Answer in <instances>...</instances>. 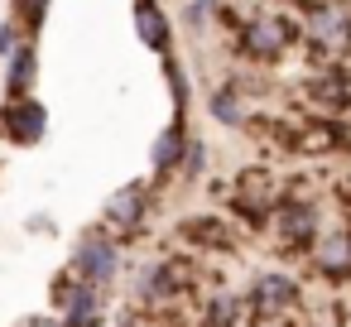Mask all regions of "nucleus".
<instances>
[{
    "mask_svg": "<svg viewBox=\"0 0 351 327\" xmlns=\"http://www.w3.org/2000/svg\"><path fill=\"white\" fill-rule=\"evenodd\" d=\"M202 260L193 255V250H169V255H159V260H149V265H140L135 269V279H130V293H135V303L140 308H154V313H169L173 303H183V298H193L197 289H202Z\"/></svg>",
    "mask_w": 351,
    "mask_h": 327,
    "instance_id": "1",
    "label": "nucleus"
},
{
    "mask_svg": "<svg viewBox=\"0 0 351 327\" xmlns=\"http://www.w3.org/2000/svg\"><path fill=\"white\" fill-rule=\"evenodd\" d=\"M284 193H289V183H284L269 164H245V169H236V173L221 183L217 197L231 207V221H236L241 231L260 236V231H269V217H274V207L284 202Z\"/></svg>",
    "mask_w": 351,
    "mask_h": 327,
    "instance_id": "2",
    "label": "nucleus"
},
{
    "mask_svg": "<svg viewBox=\"0 0 351 327\" xmlns=\"http://www.w3.org/2000/svg\"><path fill=\"white\" fill-rule=\"evenodd\" d=\"M298 44H303V25L284 10H265L231 34V53L245 63H284Z\"/></svg>",
    "mask_w": 351,
    "mask_h": 327,
    "instance_id": "3",
    "label": "nucleus"
},
{
    "mask_svg": "<svg viewBox=\"0 0 351 327\" xmlns=\"http://www.w3.org/2000/svg\"><path fill=\"white\" fill-rule=\"evenodd\" d=\"M322 231H327V226H322V207H317V197H308L303 183H289L284 202H279L274 217H269V236H274L279 255H298V260H308V250L317 245Z\"/></svg>",
    "mask_w": 351,
    "mask_h": 327,
    "instance_id": "4",
    "label": "nucleus"
},
{
    "mask_svg": "<svg viewBox=\"0 0 351 327\" xmlns=\"http://www.w3.org/2000/svg\"><path fill=\"white\" fill-rule=\"evenodd\" d=\"M303 49L322 63H351V0H317L303 10Z\"/></svg>",
    "mask_w": 351,
    "mask_h": 327,
    "instance_id": "5",
    "label": "nucleus"
},
{
    "mask_svg": "<svg viewBox=\"0 0 351 327\" xmlns=\"http://www.w3.org/2000/svg\"><path fill=\"white\" fill-rule=\"evenodd\" d=\"M241 298H245L250 322H255V327H265V322H284L289 313H298V308H303V284H298L289 269H260Z\"/></svg>",
    "mask_w": 351,
    "mask_h": 327,
    "instance_id": "6",
    "label": "nucleus"
},
{
    "mask_svg": "<svg viewBox=\"0 0 351 327\" xmlns=\"http://www.w3.org/2000/svg\"><path fill=\"white\" fill-rule=\"evenodd\" d=\"M82 284H92V289H111L116 279H121V241L97 221V226H87L82 236H77V245H73V265H68Z\"/></svg>",
    "mask_w": 351,
    "mask_h": 327,
    "instance_id": "7",
    "label": "nucleus"
},
{
    "mask_svg": "<svg viewBox=\"0 0 351 327\" xmlns=\"http://www.w3.org/2000/svg\"><path fill=\"white\" fill-rule=\"evenodd\" d=\"M173 241L202 260V255H241V241H245V236H241V226H236L231 217H217V212H188V217H178Z\"/></svg>",
    "mask_w": 351,
    "mask_h": 327,
    "instance_id": "8",
    "label": "nucleus"
},
{
    "mask_svg": "<svg viewBox=\"0 0 351 327\" xmlns=\"http://www.w3.org/2000/svg\"><path fill=\"white\" fill-rule=\"evenodd\" d=\"M293 154L298 159H341V154H351V121L298 111V121H293Z\"/></svg>",
    "mask_w": 351,
    "mask_h": 327,
    "instance_id": "9",
    "label": "nucleus"
},
{
    "mask_svg": "<svg viewBox=\"0 0 351 327\" xmlns=\"http://www.w3.org/2000/svg\"><path fill=\"white\" fill-rule=\"evenodd\" d=\"M149 212H154V188H149L145 178H135V183H125V188H116V193L106 197V207H101V226L125 245V241L145 236Z\"/></svg>",
    "mask_w": 351,
    "mask_h": 327,
    "instance_id": "10",
    "label": "nucleus"
},
{
    "mask_svg": "<svg viewBox=\"0 0 351 327\" xmlns=\"http://www.w3.org/2000/svg\"><path fill=\"white\" fill-rule=\"evenodd\" d=\"M303 101L317 111V116H351V63H322L313 68L303 82H298Z\"/></svg>",
    "mask_w": 351,
    "mask_h": 327,
    "instance_id": "11",
    "label": "nucleus"
},
{
    "mask_svg": "<svg viewBox=\"0 0 351 327\" xmlns=\"http://www.w3.org/2000/svg\"><path fill=\"white\" fill-rule=\"evenodd\" d=\"M49 135V106L39 97H5L0 106V140L15 145V149H34L39 140Z\"/></svg>",
    "mask_w": 351,
    "mask_h": 327,
    "instance_id": "12",
    "label": "nucleus"
},
{
    "mask_svg": "<svg viewBox=\"0 0 351 327\" xmlns=\"http://www.w3.org/2000/svg\"><path fill=\"white\" fill-rule=\"evenodd\" d=\"M308 269L322 284L351 289V226H327L317 236V245L308 250Z\"/></svg>",
    "mask_w": 351,
    "mask_h": 327,
    "instance_id": "13",
    "label": "nucleus"
},
{
    "mask_svg": "<svg viewBox=\"0 0 351 327\" xmlns=\"http://www.w3.org/2000/svg\"><path fill=\"white\" fill-rule=\"evenodd\" d=\"M49 303L58 308V317H101V289L82 284L73 269H63L49 284Z\"/></svg>",
    "mask_w": 351,
    "mask_h": 327,
    "instance_id": "14",
    "label": "nucleus"
},
{
    "mask_svg": "<svg viewBox=\"0 0 351 327\" xmlns=\"http://www.w3.org/2000/svg\"><path fill=\"white\" fill-rule=\"evenodd\" d=\"M130 20H135V39L149 49V53H169V44H173V20H169V10L159 5V0H135L130 5Z\"/></svg>",
    "mask_w": 351,
    "mask_h": 327,
    "instance_id": "15",
    "label": "nucleus"
},
{
    "mask_svg": "<svg viewBox=\"0 0 351 327\" xmlns=\"http://www.w3.org/2000/svg\"><path fill=\"white\" fill-rule=\"evenodd\" d=\"M188 121H169L159 135H154V145H149V169H154V178H169V173H178V164H183V154H188Z\"/></svg>",
    "mask_w": 351,
    "mask_h": 327,
    "instance_id": "16",
    "label": "nucleus"
},
{
    "mask_svg": "<svg viewBox=\"0 0 351 327\" xmlns=\"http://www.w3.org/2000/svg\"><path fill=\"white\" fill-rule=\"evenodd\" d=\"M245 322H250V313H245L241 293L217 289V293L197 298V327H245Z\"/></svg>",
    "mask_w": 351,
    "mask_h": 327,
    "instance_id": "17",
    "label": "nucleus"
},
{
    "mask_svg": "<svg viewBox=\"0 0 351 327\" xmlns=\"http://www.w3.org/2000/svg\"><path fill=\"white\" fill-rule=\"evenodd\" d=\"M207 116L217 121V125H231V130H245V121H250V101L231 87V82H217L212 92H207Z\"/></svg>",
    "mask_w": 351,
    "mask_h": 327,
    "instance_id": "18",
    "label": "nucleus"
},
{
    "mask_svg": "<svg viewBox=\"0 0 351 327\" xmlns=\"http://www.w3.org/2000/svg\"><path fill=\"white\" fill-rule=\"evenodd\" d=\"M34 82H39V49L25 44L15 58H5V97H10V101H15V97H29Z\"/></svg>",
    "mask_w": 351,
    "mask_h": 327,
    "instance_id": "19",
    "label": "nucleus"
},
{
    "mask_svg": "<svg viewBox=\"0 0 351 327\" xmlns=\"http://www.w3.org/2000/svg\"><path fill=\"white\" fill-rule=\"evenodd\" d=\"M164 82H169V97H173V121H188V106H193V82H188V68L164 53Z\"/></svg>",
    "mask_w": 351,
    "mask_h": 327,
    "instance_id": "20",
    "label": "nucleus"
},
{
    "mask_svg": "<svg viewBox=\"0 0 351 327\" xmlns=\"http://www.w3.org/2000/svg\"><path fill=\"white\" fill-rule=\"evenodd\" d=\"M10 20L25 29V39L34 44L39 39V29H44V20H49V0H10Z\"/></svg>",
    "mask_w": 351,
    "mask_h": 327,
    "instance_id": "21",
    "label": "nucleus"
},
{
    "mask_svg": "<svg viewBox=\"0 0 351 327\" xmlns=\"http://www.w3.org/2000/svg\"><path fill=\"white\" fill-rule=\"evenodd\" d=\"M207 164H212V149H207V140H188V154H183L178 173H183L188 183H197V178H207Z\"/></svg>",
    "mask_w": 351,
    "mask_h": 327,
    "instance_id": "22",
    "label": "nucleus"
},
{
    "mask_svg": "<svg viewBox=\"0 0 351 327\" xmlns=\"http://www.w3.org/2000/svg\"><path fill=\"white\" fill-rule=\"evenodd\" d=\"M212 20H217V0H188L183 5V29L188 34H202Z\"/></svg>",
    "mask_w": 351,
    "mask_h": 327,
    "instance_id": "23",
    "label": "nucleus"
},
{
    "mask_svg": "<svg viewBox=\"0 0 351 327\" xmlns=\"http://www.w3.org/2000/svg\"><path fill=\"white\" fill-rule=\"evenodd\" d=\"M25 44H29V39H25V29H20L15 20H0V58H15Z\"/></svg>",
    "mask_w": 351,
    "mask_h": 327,
    "instance_id": "24",
    "label": "nucleus"
},
{
    "mask_svg": "<svg viewBox=\"0 0 351 327\" xmlns=\"http://www.w3.org/2000/svg\"><path fill=\"white\" fill-rule=\"evenodd\" d=\"M15 327H63V317H49V313H29V317H20Z\"/></svg>",
    "mask_w": 351,
    "mask_h": 327,
    "instance_id": "25",
    "label": "nucleus"
}]
</instances>
